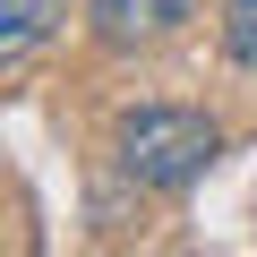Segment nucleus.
<instances>
[{"label": "nucleus", "mask_w": 257, "mask_h": 257, "mask_svg": "<svg viewBox=\"0 0 257 257\" xmlns=\"http://www.w3.org/2000/svg\"><path fill=\"white\" fill-rule=\"evenodd\" d=\"M223 52L240 69H257V0H223Z\"/></svg>", "instance_id": "obj_4"}, {"label": "nucleus", "mask_w": 257, "mask_h": 257, "mask_svg": "<svg viewBox=\"0 0 257 257\" xmlns=\"http://www.w3.org/2000/svg\"><path fill=\"white\" fill-rule=\"evenodd\" d=\"M60 18H69V0H0V69H26L52 35H60Z\"/></svg>", "instance_id": "obj_3"}, {"label": "nucleus", "mask_w": 257, "mask_h": 257, "mask_svg": "<svg viewBox=\"0 0 257 257\" xmlns=\"http://www.w3.org/2000/svg\"><path fill=\"white\" fill-rule=\"evenodd\" d=\"M111 155H120V172L138 180V189H163V197H172V189H189V180L214 172L223 128H214L206 111H180V103H138V111H120Z\"/></svg>", "instance_id": "obj_1"}, {"label": "nucleus", "mask_w": 257, "mask_h": 257, "mask_svg": "<svg viewBox=\"0 0 257 257\" xmlns=\"http://www.w3.org/2000/svg\"><path fill=\"white\" fill-rule=\"evenodd\" d=\"M189 18V0H94V43L103 52H146Z\"/></svg>", "instance_id": "obj_2"}]
</instances>
